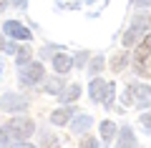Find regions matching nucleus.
<instances>
[{
    "label": "nucleus",
    "mask_w": 151,
    "mask_h": 148,
    "mask_svg": "<svg viewBox=\"0 0 151 148\" xmlns=\"http://www.w3.org/2000/svg\"><path fill=\"white\" fill-rule=\"evenodd\" d=\"M124 101L129 103V106H149L151 103V88L144 83H134L126 88V95H124Z\"/></svg>",
    "instance_id": "obj_1"
},
{
    "label": "nucleus",
    "mask_w": 151,
    "mask_h": 148,
    "mask_svg": "<svg viewBox=\"0 0 151 148\" xmlns=\"http://www.w3.org/2000/svg\"><path fill=\"white\" fill-rule=\"evenodd\" d=\"M8 136L15 138V141H25V138L33 136V131H35V126H33L30 118H13L10 123H8Z\"/></svg>",
    "instance_id": "obj_2"
},
{
    "label": "nucleus",
    "mask_w": 151,
    "mask_h": 148,
    "mask_svg": "<svg viewBox=\"0 0 151 148\" xmlns=\"http://www.w3.org/2000/svg\"><path fill=\"white\" fill-rule=\"evenodd\" d=\"M113 95V83L106 80H91V101H106Z\"/></svg>",
    "instance_id": "obj_3"
},
{
    "label": "nucleus",
    "mask_w": 151,
    "mask_h": 148,
    "mask_svg": "<svg viewBox=\"0 0 151 148\" xmlns=\"http://www.w3.org/2000/svg\"><path fill=\"white\" fill-rule=\"evenodd\" d=\"M28 65V63H25ZM43 73H45V70H43V65H40V63H30V65H28V68H23V73H20V78L23 80H25V83H38V80H43Z\"/></svg>",
    "instance_id": "obj_4"
},
{
    "label": "nucleus",
    "mask_w": 151,
    "mask_h": 148,
    "mask_svg": "<svg viewBox=\"0 0 151 148\" xmlns=\"http://www.w3.org/2000/svg\"><path fill=\"white\" fill-rule=\"evenodd\" d=\"M5 33L10 38H15V40H28V38H30V30L23 28L20 23H15V20H8L5 23Z\"/></svg>",
    "instance_id": "obj_5"
},
{
    "label": "nucleus",
    "mask_w": 151,
    "mask_h": 148,
    "mask_svg": "<svg viewBox=\"0 0 151 148\" xmlns=\"http://www.w3.org/2000/svg\"><path fill=\"white\" fill-rule=\"evenodd\" d=\"M3 108H5V111H25L28 101L20 98V95H5V98H3Z\"/></svg>",
    "instance_id": "obj_6"
},
{
    "label": "nucleus",
    "mask_w": 151,
    "mask_h": 148,
    "mask_svg": "<svg viewBox=\"0 0 151 148\" xmlns=\"http://www.w3.org/2000/svg\"><path fill=\"white\" fill-rule=\"evenodd\" d=\"M136 146V138H134V131H131L129 126L121 128V136H119V143H116V148H134Z\"/></svg>",
    "instance_id": "obj_7"
},
{
    "label": "nucleus",
    "mask_w": 151,
    "mask_h": 148,
    "mask_svg": "<svg viewBox=\"0 0 151 148\" xmlns=\"http://www.w3.org/2000/svg\"><path fill=\"white\" fill-rule=\"evenodd\" d=\"M144 35H146V33L141 30V28H134V25H131L129 30H126V35H124V45H126V48L136 45V43H139V38H144Z\"/></svg>",
    "instance_id": "obj_8"
},
{
    "label": "nucleus",
    "mask_w": 151,
    "mask_h": 148,
    "mask_svg": "<svg viewBox=\"0 0 151 148\" xmlns=\"http://www.w3.org/2000/svg\"><path fill=\"white\" fill-rule=\"evenodd\" d=\"M53 65H55V70H58V73H68L70 70V65H73V60L68 58V55H55V60H53Z\"/></svg>",
    "instance_id": "obj_9"
},
{
    "label": "nucleus",
    "mask_w": 151,
    "mask_h": 148,
    "mask_svg": "<svg viewBox=\"0 0 151 148\" xmlns=\"http://www.w3.org/2000/svg\"><path fill=\"white\" fill-rule=\"evenodd\" d=\"M149 53H151V35H144V43H141L139 50H136V65H139Z\"/></svg>",
    "instance_id": "obj_10"
},
{
    "label": "nucleus",
    "mask_w": 151,
    "mask_h": 148,
    "mask_svg": "<svg viewBox=\"0 0 151 148\" xmlns=\"http://www.w3.org/2000/svg\"><path fill=\"white\" fill-rule=\"evenodd\" d=\"M68 118H70V111H68V108H60V111L50 113V123H55V126H65Z\"/></svg>",
    "instance_id": "obj_11"
},
{
    "label": "nucleus",
    "mask_w": 151,
    "mask_h": 148,
    "mask_svg": "<svg viewBox=\"0 0 151 148\" xmlns=\"http://www.w3.org/2000/svg\"><path fill=\"white\" fill-rule=\"evenodd\" d=\"M101 136L106 138V141H111V138L116 136V123L113 121H103L101 123Z\"/></svg>",
    "instance_id": "obj_12"
},
{
    "label": "nucleus",
    "mask_w": 151,
    "mask_h": 148,
    "mask_svg": "<svg viewBox=\"0 0 151 148\" xmlns=\"http://www.w3.org/2000/svg\"><path fill=\"white\" fill-rule=\"evenodd\" d=\"M88 126H91V118H88V116H78V118H76V123L70 126V131H73V133H81V131H86Z\"/></svg>",
    "instance_id": "obj_13"
},
{
    "label": "nucleus",
    "mask_w": 151,
    "mask_h": 148,
    "mask_svg": "<svg viewBox=\"0 0 151 148\" xmlns=\"http://www.w3.org/2000/svg\"><path fill=\"white\" fill-rule=\"evenodd\" d=\"M134 28H141L144 33H149V30H151V15H139V18H134Z\"/></svg>",
    "instance_id": "obj_14"
},
{
    "label": "nucleus",
    "mask_w": 151,
    "mask_h": 148,
    "mask_svg": "<svg viewBox=\"0 0 151 148\" xmlns=\"http://www.w3.org/2000/svg\"><path fill=\"white\" fill-rule=\"evenodd\" d=\"M15 58H18V63H20V65L30 63V48H28V45L18 48V50H15Z\"/></svg>",
    "instance_id": "obj_15"
},
{
    "label": "nucleus",
    "mask_w": 151,
    "mask_h": 148,
    "mask_svg": "<svg viewBox=\"0 0 151 148\" xmlns=\"http://www.w3.org/2000/svg\"><path fill=\"white\" fill-rule=\"evenodd\" d=\"M126 60H129V58H126V53H119V55H113V63H111V68L116 70V73H121V70L126 68Z\"/></svg>",
    "instance_id": "obj_16"
},
{
    "label": "nucleus",
    "mask_w": 151,
    "mask_h": 148,
    "mask_svg": "<svg viewBox=\"0 0 151 148\" xmlns=\"http://www.w3.org/2000/svg\"><path fill=\"white\" fill-rule=\"evenodd\" d=\"M60 88H63V80H58V78H53L50 83H45V85H43V90H45V93H58Z\"/></svg>",
    "instance_id": "obj_17"
},
{
    "label": "nucleus",
    "mask_w": 151,
    "mask_h": 148,
    "mask_svg": "<svg viewBox=\"0 0 151 148\" xmlns=\"http://www.w3.org/2000/svg\"><path fill=\"white\" fill-rule=\"evenodd\" d=\"M78 148H98V143H96V138H93V136H83Z\"/></svg>",
    "instance_id": "obj_18"
},
{
    "label": "nucleus",
    "mask_w": 151,
    "mask_h": 148,
    "mask_svg": "<svg viewBox=\"0 0 151 148\" xmlns=\"http://www.w3.org/2000/svg\"><path fill=\"white\" fill-rule=\"evenodd\" d=\"M103 65H106V63H103V58H96V60L91 63V73H101Z\"/></svg>",
    "instance_id": "obj_19"
},
{
    "label": "nucleus",
    "mask_w": 151,
    "mask_h": 148,
    "mask_svg": "<svg viewBox=\"0 0 151 148\" xmlns=\"http://www.w3.org/2000/svg\"><path fill=\"white\" fill-rule=\"evenodd\" d=\"M78 93H81V90H78V85H70V90L65 93V101H76V98H78Z\"/></svg>",
    "instance_id": "obj_20"
},
{
    "label": "nucleus",
    "mask_w": 151,
    "mask_h": 148,
    "mask_svg": "<svg viewBox=\"0 0 151 148\" xmlns=\"http://www.w3.org/2000/svg\"><path fill=\"white\" fill-rule=\"evenodd\" d=\"M0 50H5V53H15V45H13V43H5L3 38H0Z\"/></svg>",
    "instance_id": "obj_21"
},
{
    "label": "nucleus",
    "mask_w": 151,
    "mask_h": 148,
    "mask_svg": "<svg viewBox=\"0 0 151 148\" xmlns=\"http://www.w3.org/2000/svg\"><path fill=\"white\" fill-rule=\"evenodd\" d=\"M141 126L146 128V133H151V113H146V116H141Z\"/></svg>",
    "instance_id": "obj_22"
},
{
    "label": "nucleus",
    "mask_w": 151,
    "mask_h": 148,
    "mask_svg": "<svg viewBox=\"0 0 151 148\" xmlns=\"http://www.w3.org/2000/svg\"><path fill=\"white\" fill-rule=\"evenodd\" d=\"M43 146H45V148H55V146H58V141H55L53 136H45V141H43Z\"/></svg>",
    "instance_id": "obj_23"
},
{
    "label": "nucleus",
    "mask_w": 151,
    "mask_h": 148,
    "mask_svg": "<svg viewBox=\"0 0 151 148\" xmlns=\"http://www.w3.org/2000/svg\"><path fill=\"white\" fill-rule=\"evenodd\" d=\"M8 141H10V136H8V131H3V128H0V146H5Z\"/></svg>",
    "instance_id": "obj_24"
},
{
    "label": "nucleus",
    "mask_w": 151,
    "mask_h": 148,
    "mask_svg": "<svg viewBox=\"0 0 151 148\" xmlns=\"http://www.w3.org/2000/svg\"><path fill=\"white\" fill-rule=\"evenodd\" d=\"M134 5H139V8H146V5H151V0H134Z\"/></svg>",
    "instance_id": "obj_25"
},
{
    "label": "nucleus",
    "mask_w": 151,
    "mask_h": 148,
    "mask_svg": "<svg viewBox=\"0 0 151 148\" xmlns=\"http://www.w3.org/2000/svg\"><path fill=\"white\" fill-rule=\"evenodd\" d=\"M13 148H33V146H28V143H20V141H18V143H13Z\"/></svg>",
    "instance_id": "obj_26"
},
{
    "label": "nucleus",
    "mask_w": 151,
    "mask_h": 148,
    "mask_svg": "<svg viewBox=\"0 0 151 148\" xmlns=\"http://www.w3.org/2000/svg\"><path fill=\"white\" fill-rule=\"evenodd\" d=\"M5 5H8V0H0V10H5Z\"/></svg>",
    "instance_id": "obj_27"
}]
</instances>
